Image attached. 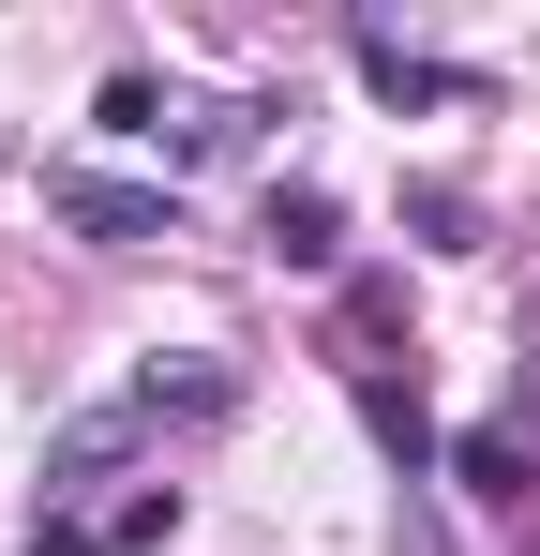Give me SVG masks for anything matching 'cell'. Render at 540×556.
I'll list each match as a JSON object with an SVG mask.
<instances>
[{
    "mask_svg": "<svg viewBox=\"0 0 540 556\" xmlns=\"http://www.w3.org/2000/svg\"><path fill=\"white\" fill-rule=\"evenodd\" d=\"M46 226H76L105 256H151V241H180V195L166 181H105V166H46Z\"/></svg>",
    "mask_w": 540,
    "mask_h": 556,
    "instance_id": "6da1fadb",
    "label": "cell"
},
{
    "mask_svg": "<svg viewBox=\"0 0 540 556\" xmlns=\"http://www.w3.org/2000/svg\"><path fill=\"white\" fill-rule=\"evenodd\" d=\"M346 46H360V91L375 105H480V76L465 61H421L406 30H346Z\"/></svg>",
    "mask_w": 540,
    "mask_h": 556,
    "instance_id": "7a4b0ae2",
    "label": "cell"
},
{
    "mask_svg": "<svg viewBox=\"0 0 540 556\" xmlns=\"http://www.w3.org/2000/svg\"><path fill=\"white\" fill-rule=\"evenodd\" d=\"M360 421H375V452L406 466V481H421V466H450V437H436V406H421V376L360 362Z\"/></svg>",
    "mask_w": 540,
    "mask_h": 556,
    "instance_id": "3957f363",
    "label": "cell"
},
{
    "mask_svg": "<svg viewBox=\"0 0 540 556\" xmlns=\"http://www.w3.org/2000/svg\"><path fill=\"white\" fill-rule=\"evenodd\" d=\"M136 437H151V406H136V391H120V406H90V421H61V452H46V511H61V496H90Z\"/></svg>",
    "mask_w": 540,
    "mask_h": 556,
    "instance_id": "277c9868",
    "label": "cell"
},
{
    "mask_svg": "<svg viewBox=\"0 0 540 556\" xmlns=\"http://www.w3.org/2000/svg\"><path fill=\"white\" fill-rule=\"evenodd\" d=\"M256 241L285 256V271H331V256H346V211H331L316 181H270L256 195Z\"/></svg>",
    "mask_w": 540,
    "mask_h": 556,
    "instance_id": "5b68a950",
    "label": "cell"
},
{
    "mask_svg": "<svg viewBox=\"0 0 540 556\" xmlns=\"http://www.w3.org/2000/svg\"><path fill=\"white\" fill-rule=\"evenodd\" d=\"M450 481H465L480 511H526V437H511V421H465V437H450Z\"/></svg>",
    "mask_w": 540,
    "mask_h": 556,
    "instance_id": "8992f818",
    "label": "cell"
},
{
    "mask_svg": "<svg viewBox=\"0 0 540 556\" xmlns=\"http://www.w3.org/2000/svg\"><path fill=\"white\" fill-rule=\"evenodd\" d=\"M136 406H151V421H241V376H226V362H151Z\"/></svg>",
    "mask_w": 540,
    "mask_h": 556,
    "instance_id": "52a82bcc",
    "label": "cell"
},
{
    "mask_svg": "<svg viewBox=\"0 0 540 556\" xmlns=\"http://www.w3.org/2000/svg\"><path fill=\"white\" fill-rule=\"evenodd\" d=\"M406 226H421L436 256H480V195L465 181H406Z\"/></svg>",
    "mask_w": 540,
    "mask_h": 556,
    "instance_id": "ba28073f",
    "label": "cell"
},
{
    "mask_svg": "<svg viewBox=\"0 0 540 556\" xmlns=\"http://www.w3.org/2000/svg\"><path fill=\"white\" fill-rule=\"evenodd\" d=\"M90 121H105V136H136V151H166V136H180L151 76H105V91H90Z\"/></svg>",
    "mask_w": 540,
    "mask_h": 556,
    "instance_id": "9c48e42d",
    "label": "cell"
},
{
    "mask_svg": "<svg viewBox=\"0 0 540 556\" xmlns=\"http://www.w3.org/2000/svg\"><path fill=\"white\" fill-rule=\"evenodd\" d=\"M180 542V481H151V496H120V527H105V556H151Z\"/></svg>",
    "mask_w": 540,
    "mask_h": 556,
    "instance_id": "30bf717a",
    "label": "cell"
},
{
    "mask_svg": "<svg viewBox=\"0 0 540 556\" xmlns=\"http://www.w3.org/2000/svg\"><path fill=\"white\" fill-rule=\"evenodd\" d=\"M30 556H105V527H76V511H46V527H30Z\"/></svg>",
    "mask_w": 540,
    "mask_h": 556,
    "instance_id": "8fae6325",
    "label": "cell"
}]
</instances>
